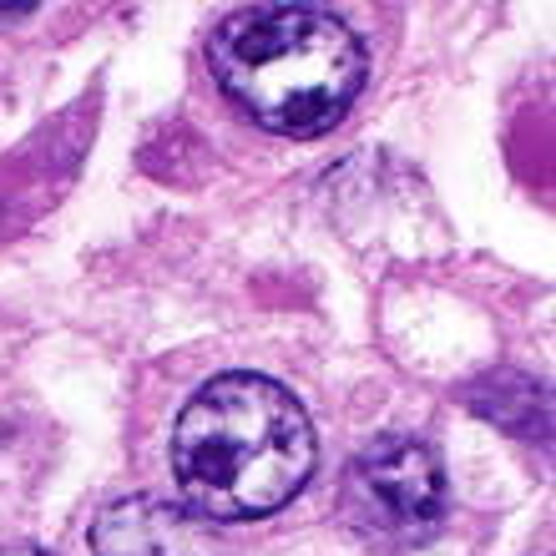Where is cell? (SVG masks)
I'll use <instances>...</instances> for the list:
<instances>
[{
    "mask_svg": "<svg viewBox=\"0 0 556 556\" xmlns=\"http://www.w3.org/2000/svg\"><path fill=\"white\" fill-rule=\"evenodd\" d=\"M91 552L97 556H213L207 521L167 496H127L112 501L91 521Z\"/></svg>",
    "mask_w": 556,
    "mask_h": 556,
    "instance_id": "obj_4",
    "label": "cell"
},
{
    "mask_svg": "<svg viewBox=\"0 0 556 556\" xmlns=\"http://www.w3.org/2000/svg\"><path fill=\"white\" fill-rule=\"evenodd\" d=\"M451 506V485L435 445L420 435H380L350 466V511L380 542H425L435 536Z\"/></svg>",
    "mask_w": 556,
    "mask_h": 556,
    "instance_id": "obj_3",
    "label": "cell"
},
{
    "mask_svg": "<svg viewBox=\"0 0 556 556\" xmlns=\"http://www.w3.org/2000/svg\"><path fill=\"white\" fill-rule=\"evenodd\" d=\"M207 66L223 97L264 132H334L365 91V41L319 5H243L207 36Z\"/></svg>",
    "mask_w": 556,
    "mask_h": 556,
    "instance_id": "obj_2",
    "label": "cell"
},
{
    "mask_svg": "<svg viewBox=\"0 0 556 556\" xmlns=\"http://www.w3.org/2000/svg\"><path fill=\"white\" fill-rule=\"evenodd\" d=\"M308 410L268 375H213L173 425V481L198 521H258L283 511L314 476Z\"/></svg>",
    "mask_w": 556,
    "mask_h": 556,
    "instance_id": "obj_1",
    "label": "cell"
},
{
    "mask_svg": "<svg viewBox=\"0 0 556 556\" xmlns=\"http://www.w3.org/2000/svg\"><path fill=\"white\" fill-rule=\"evenodd\" d=\"M466 400H470V410H476V415L506 425V430H516V435H527V425H521L516 405H521L527 415H536V420H546L542 384L527 380V375H511V369H501V375H485V380H476L466 390Z\"/></svg>",
    "mask_w": 556,
    "mask_h": 556,
    "instance_id": "obj_5",
    "label": "cell"
},
{
    "mask_svg": "<svg viewBox=\"0 0 556 556\" xmlns=\"http://www.w3.org/2000/svg\"><path fill=\"white\" fill-rule=\"evenodd\" d=\"M0 556H46V552H36V546H15V552H0Z\"/></svg>",
    "mask_w": 556,
    "mask_h": 556,
    "instance_id": "obj_6",
    "label": "cell"
}]
</instances>
